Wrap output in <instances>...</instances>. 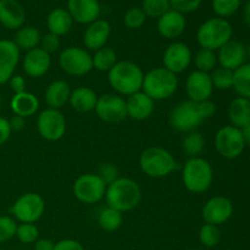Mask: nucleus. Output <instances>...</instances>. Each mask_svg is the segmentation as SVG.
Here are the masks:
<instances>
[{"mask_svg": "<svg viewBox=\"0 0 250 250\" xmlns=\"http://www.w3.org/2000/svg\"><path fill=\"white\" fill-rule=\"evenodd\" d=\"M144 72L133 61H117L116 65L107 72V82L116 94L129 97L142 90Z\"/></svg>", "mask_w": 250, "mask_h": 250, "instance_id": "nucleus-2", "label": "nucleus"}, {"mask_svg": "<svg viewBox=\"0 0 250 250\" xmlns=\"http://www.w3.org/2000/svg\"><path fill=\"white\" fill-rule=\"evenodd\" d=\"M124 214L110 207L103 208L98 214V224L105 232H115L122 226Z\"/></svg>", "mask_w": 250, "mask_h": 250, "instance_id": "nucleus-32", "label": "nucleus"}, {"mask_svg": "<svg viewBox=\"0 0 250 250\" xmlns=\"http://www.w3.org/2000/svg\"><path fill=\"white\" fill-rule=\"evenodd\" d=\"M178 84L180 81L177 75L161 66L151 68L150 71L144 73L142 90L154 102H160L170 99L177 92Z\"/></svg>", "mask_w": 250, "mask_h": 250, "instance_id": "nucleus-4", "label": "nucleus"}, {"mask_svg": "<svg viewBox=\"0 0 250 250\" xmlns=\"http://www.w3.org/2000/svg\"><path fill=\"white\" fill-rule=\"evenodd\" d=\"M54 246H55V243L51 239L39 238L34 243V250H54Z\"/></svg>", "mask_w": 250, "mask_h": 250, "instance_id": "nucleus-51", "label": "nucleus"}, {"mask_svg": "<svg viewBox=\"0 0 250 250\" xmlns=\"http://www.w3.org/2000/svg\"><path fill=\"white\" fill-rule=\"evenodd\" d=\"M193 62H194L195 70L210 73L216 68L217 55L214 50L200 48L197 51V54L193 56Z\"/></svg>", "mask_w": 250, "mask_h": 250, "instance_id": "nucleus-35", "label": "nucleus"}, {"mask_svg": "<svg viewBox=\"0 0 250 250\" xmlns=\"http://www.w3.org/2000/svg\"><path fill=\"white\" fill-rule=\"evenodd\" d=\"M203 4V0H170L171 9L181 14H192Z\"/></svg>", "mask_w": 250, "mask_h": 250, "instance_id": "nucleus-43", "label": "nucleus"}, {"mask_svg": "<svg viewBox=\"0 0 250 250\" xmlns=\"http://www.w3.org/2000/svg\"><path fill=\"white\" fill-rule=\"evenodd\" d=\"M177 166L175 156L161 146L146 148L139 156V168L144 175L151 178L167 177Z\"/></svg>", "mask_w": 250, "mask_h": 250, "instance_id": "nucleus-5", "label": "nucleus"}, {"mask_svg": "<svg viewBox=\"0 0 250 250\" xmlns=\"http://www.w3.org/2000/svg\"><path fill=\"white\" fill-rule=\"evenodd\" d=\"M229 119L232 126L243 128L250 124V100L238 97L229 106Z\"/></svg>", "mask_w": 250, "mask_h": 250, "instance_id": "nucleus-29", "label": "nucleus"}, {"mask_svg": "<svg viewBox=\"0 0 250 250\" xmlns=\"http://www.w3.org/2000/svg\"><path fill=\"white\" fill-rule=\"evenodd\" d=\"M42 33L37 27L34 26H22L19 28L15 33L14 37V43L16 44L17 48L20 51H27L32 50L34 48H38L41 44Z\"/></svg>", "mask_w": 250, "mask_h": 250, "instance_id": "nucleus-30", "label": "nucleus"}, {"mask_svg": "<svg viewBox=\"0 0 250 250\" xmlns=\"http://www.w3.org/2000/svg\"><path fill=\"white\" fill-rule=\"evenodd\" d=\"M198 109H199L200 115H202L205 121V120L214 116L215 112H216V105L210 99L204 100V102H198Z\"/></svg>", "mask_w": 250, "mask_h": 250, "instance_id": "nucleus-47", "label": "nucleus"}, {"mask_svg": "<svg viewBox=\"0 0 250 250\" xmlns=\"http://www.w3.org/2000/svg\"><path fill=\"white\" fill-rule=\"evenodd\" d=\"M203 122H204V119L198 109V103L192 102V100L178 103L168 115L170 126L181 133L197 131Z\"/></svg>", "mask_w": 250, "mask_h": 250, "instance_id": "nucleus-8", "label": "nucleus"}, {"mask_svg": "<svg viewBox=\"0 0 250 250\" xmlns=\"http://www.w3.org/2000/svg\"><path fill=\"white\" fill-rule=\"evenodd\" d=\"M233 89L239 97L250 100V63H243L234 71Z\"/></svg>", "mask_w": 250, "mask_h": 250, "instance_id": "nucleus-34", "label": "nucleus"}, {"mask_svg": "<svg viewBox=\"0 0 250 250\" xmlns=\"http://www.w3.org/2000/svg\"><path fill=\"white\" fill-rule=\"evenodd\" d=\"M233 215V204L231 200L222 195H216L208 200L202 210L205 224L220 226L229 221Z\"/></svg>", "mask_w": 250, "mask_h": 250, "instance_id": "nucleus-15", "label": "nucleus"}, {"mask_svg": "<svg viewBox=\"0 0 250 250\" xmlns=\"http://www.w3.org/2000/svg\"><path fill=\"white\" fill-rule=\"evenodd\" d=\"M242 136H243L244 142H246V146H250V124L247 125L246 127L241 128Z\"/></svg>", "mask_w": 250, "mask_h": 250, "instance_id": "nucleus-52", "label": "nucleus"}, {"mask_svg": "<svg viewBox=\"0 0 250 250\" xmlns=\"http://www.w3.org/2000/svg\"><path fill=\"white\" fill-rule=\"evenodd\" d=\"M190 250H200V249H190Z\"/></svg>", "mask_w": 250, "mask_h": 250, "instance_id": "nucleus-57", "label": "nucleus"}, {"mask_svg": "<svg viewBox=\"0 0 250 250\" xmlns=\"http://www.w3.org/2000/svg\"><path fill=\"white\" fill-rule=\"evenodd\" d=\"M11 133L12 131L11 127H10L9 120L0 116V146H2V144H5L9 141Z\"/></svg>", "mask_w": 250, "mask_h": 250, "instance_id": "nucleus-49", "label": "nucleus"}, {"mask_svg": "<svg viewBox=\"0 0 250 250\" xmlns=\"http://www.w3.org/2000/svg\"><path fill=\"white\" fill-rule=\"evenodd\" d=\"M46 28L51 34L58 37L66 36L73 27V19L65 7H55L46 16Z\"/></svg>", "mask_w": 250, "mask_h": 250, "instance_id": "nucleus-26", "label": "nucleus"}, {"mask_svg": "<svg viewBox=\"0 0 250 250\" xmlns=\"http://www.w3.org/2000/svg\"><path fill=\"white\" fill-rule=\"evenodd\" d=\"M59 66L66 75L82 77L93 70L92 55L81 46H67L59 55Z\"/></svg>", "mask_w": 250, "mask_h": 250, "instance_id": "nucleus-9", "label": "nucleus"}, {"mask_svg": "<svg viewBox=\"0 0 250 250\" xmlns=\"http://www.w3.org/2000/svg\"><path fill=\"white\" fill-rule=\"evenodd\" d=\"M104 198L107 207L125 214L138 207L142 200V189L132 178L119 177L106 186Z\"/></svg>", "mask_w": 250, "mask_h": 250, "instance_id": "nucleus-1", "label": "nucleus"}, {"mask_svg": "<svg viewBox=\"0 0 250 250\" xmlns=\"http://www.w3.org/2000/svg\"><path fill=\"white\" fill-rule=\"evenodd\" d=\"M39 106H41V103H39L38 97L28 90L14 94L10 100V107L14 115L21 116L23 119L34 116L38 112Z\"/></svg>", "mask_w": 250, "mask_h": 250, "instance_id": "nucleus-27", "label": "nucleus"}, {"mask_svg": "<svg viewBox=\"0 0 250 250\" xmlns=\"http://www.w3.org/2000/svg\"><path fill=\"white\" fill-rule=\"evenodd\" d=\"M127 117L134 121H144L153 115L155 102L149 98L143 90L129 95L126 99Z\"/></svg>", "mask_w": 250, "mask_h": 250, "instance_id": "nucleus-24", "label": "nucleus"}, {"mask_svg": "<svg viewBox=\"0 0 250 250\" xmlns=\"http://www.w3.org/2000/svg\"><path fill=\"white\" fill-rule=\"evenodd\" d=\"M67 122L61 110L46 107L39 112L37 117V131L43 139L48 142L60 141L65 136Z\"/></svg>", "mask_w": 250, "mask_h": 250, "instance_id": "nucleus-11", "label": "nucleus"}, {"mask_svg": "<svg viewBox=\"0 0 250 250\" xmlns=\"http://www.w3.org/2000/svg\"><path fill=\"white\" fill-rule=\"evenodd\" d=\"M7 83H9L10 88L14 92V94L26 92V80H24V77L22 75H16L15 73Z\"/></svg>", "mask_w": 250, "mask_h": 250, "instance_id": "nucleus-48", "label": "nucleus"}, {"mask_svg": "<svg viewBox=\"0 0 250 250\" xmlns=\"http://www.w3.org/2000/svg\"><path fill=\"white\" fill-rule=\"evenodd\" d=\"M9 124L12 132H20L26 127V119H23V117L21 116H17V115H14V116L9 120Z\"/></svg>", "mask_w": 250, "mask_h": 250, "instance_id": "nucleus-50", "label": "nucleus"}, {"mask_svg": "<svg viewBox=\"0 0 250 250\" xmlns=\"http://www.w3.org/2000/svg\"><path fill=\"white\" fill-rule=\"evenodd\" d=\"M193 61V54L189 45L183 42H173L164 50L163 67L175 75L188 70Z\"/></svg>", "mask_w": 250, "mask_h": 250, "instance_id": "nucleus-14", "label": "nucleus"}, {"mask_svg": "<svg viewBox=\"0 0 250 250\" xmlns=\"http://www.w3.org/2000/svg\"><path fill=\"white\" fill-rule=\"evenodd\" d=\"M45 211V202L38 193L29 192L20 195L10 208V214L20 224H36Z\"/></svg>", "mask_w": 250, "mask_h": 250, "instance_id": "nucleus-7", "label": "nucleus"}, {"mask_svg": "<svg viewBox=\"0 0 250 250\" xmlns=\"http://www.w3.org/2000/svg\"><path fill=\"white\" fill-rule=\"evenodd\" d=\"M182 151L188 158H197L203 153L205 148V139L203 134L198 131L186 133L181 143Z\"/></svg>", "mask_w": 250, "mask_h": 250, "instance_id": "nucleus-33", "label": "nucleus"}, {"mask_svg": "<svg viewBox=\"0 0 250 250\" xmlns=\"http://www.w3.org/2000/svg\"><path fill=\"white\" fill-rule=\"evenodd\" d=\"M221 241V231L219 226L204 224L199 229V242L207 248H214Z\"/></svg>", "mask_w": 250, "mask_h": 250, "instance_id": "nucleus-38", "label": "nucleus"}, {"mask_svg": "<svg viewBox=\"0 0 250 250\" xmlns=\"http://www.w3.org/2000/svg\"><path fill=\"white\" fill-rule=\"evenodd\" d=\"M185 88L188 100L195 103L209 100L214 93V85L210 78V73L198 70H194L188 75Z\"/></svg>", "mask_w": 250, "mask_h": 250, "instance_id": "nucleus-16", "label": "nucleus"}, {"mask_svg": "<svg viewBox=\"0 0 250 250\" xmlns=\"http://www.w3.org/2000/svg\"><path fill=\"white\" fill-rule=\"evenodd\" d=\"M21 60V51L14 41L0 39V85L5 84L15 75Z\"/></svg>", "mask_w": 250, "mask_h": 250, "instance_id": "nucleus-18", "label": "nucleus"}, {"mask_svg": "<svg viewBox=\"0 0 250 250\" xmlns=\"http://www.w3.org/2000/svg\"><path fill=\"white\" fill-rule=\"evenodd\" d=\"M54 1H63V0H54Z\"/></svg>", "mask_w": 250, "mask_h": 250, "instance_id": "nucleus-56", "label": "nucleus"}, {"mask_svg": "<svg viewBox=\"0 0 250 250\" xmlns=\"http://www.w3.org/2000/svg\"><path fill=\"white\" fill-rule=\"evenodd\" d=\"M67 11L73 22L87 26L100 19L102 6L99 0H67Z\"/></svg>", "mask_w": 250, "mask_h": 250, "instance_id": "nucleus-20", "label": "nucleus"}, {"mask_svg": "<svg viewBox=\"0 0 250 250\" xmlns=\"http://www.w3.org/2000/svg\"><path fill=\"white\" fill-rule=\"evenodd\" d=\"M247 54H249V56H250V45L248 46V49H247Z\"/></svg>", "mask_w": 250, "mask_h": 250, "instance_id": "nucleus-55", "label": "nucleus"}, {"mask_svg": "<svg viewBox=\"0 0 250 250\" xmlns=\"http://www.w3.org/2000/svg\"><path fill=\"white\" fill-rule=\"evenodd\" d=\"M146 21V16L141 7H131L124 15V24L128 29H139Z\"/></svg>", "mask_w": 250, "mask_h": 250, "instance_id": "nucleus-41", "label": "nucleus"}, {"mask_svg": "<svg viewBox=\"0 0 250 250\" xmlns=\"http://www.w3.org/2000/svg\"><path fill=\"white\" fill-rule=\"evenodd\" d=\"M242 0H211V7L217 17L227 19L239 10Z\"/></svg>", "mask_w": 250, "mask_h": 250, "instance_id": "nucleus-39", "label": "nucleus"}, {"mask_svg": "<svg viewBox=\"0 0 250 250\" xmlns=\"http://www.w3.org/2000/svg\"><path fill=\"white\" fill-rule=\"evenodd\" d=\"M233 28L226 19L211 17L203 22L197 29V43L200 48L209 50H219L222 45L232 39Z\"/></svg>", "mask_w": 250, "mask_h": 250, "instance_id": "nucleus-6", "label": "nucleus"}, {"mask_svg": "<svg viewBox=\"0 0 250 250\" xmlns=\"http://www.w3.org/2000/svg\"><path fill=\"white\" fill-rule=\"evenodd\" d=\"M71 92L72 89L65 80L53 81L49 83L44 92V100H45L46 106L50 109L61 110L70 102Z\"/></svg>", "mask_w": 250, "mask_h": 250, "instance_id": "nucleus-25", "label": "nucleus"}, {"mask_svg": "<svg viewBox=\"0 0 250 250\" xmlns=\"http://www.w3.org/2000/svg\"><path fill=\"white\" fill-rule=\"evenodd\" d=\"M26 10L17 0H0V24L11 31L24 26Z\"/></svg>", "mask_w": 250, "mask_h": 250, "instance_id": "nucleus-23", "label": "nucleus"}, {"mask_svg": "<svg viewBox=\"0 0 250 250\" xmlns=\"http://www.w3.org/2000/svg\"><path fill=\"white\" fill-rule=\"evenodd\" d=\"M215 149L225 159H237L246 149L242 131L234 126H225L215 134Z\"/></svg>", "mask_w": 250, "mask_h": 250, "instance_id": "nucleus-12", "label": "nucleus"}, {"mask_svg": "<svg viewBox=\"0 0 250 250\" xmlns=\"http://www.w3.org/2000/svg\"><path fill=\"white\" fill-rule=\"evenodd\" d=\"M1 106H2V98H1V94H0V110H1Z\"/></svg>", "mask_w": 250, "mask_h": 250, "instance_id": "nucleus-54", "label": "nucleus"}, {"mask_svg": "<svg viewBox=\"0 0 250 250\" xmlns=\"http://www.w3.org/2000/svg\"><path fill=\"white\" fill-rule=\"evenodd\" d=\"M106 186L97 173H84L76 178L72 186V192L78 202L92 205L104 199Z\"/></svg>", "mask_w": 250, "mask_h": 250, "instance_id": "nucleus-10", "label": "nucleus"}, {"mask_svg": "<svg viewBox=\"0 0 250 250\" xmlns=\"http://www.w3.org/2000/svg\"><path fill=\"white\" fill-rule=\"evenodd\" d=\"M216 55L217 63H220V67L236 71L244 63L247 49L241 42L231 39L217 50Z\"/></svg>", "mask_w": 250, "mask_h": 250, "instance_id": "nucleus-22", "label": "nucleus"}, {"mask_svg": "<svg viewBox=\"0 0 250 250\" xmlns=\"http://www.w3.org/2000/svg\"><path fill=\"white\" fill-rule=\"evenodd\" d=\"M98 97L99 95L97 94L94 89L81 85V87L72 89L68 104L71 105V107L75 111L85 114V112L94 111L95 105H97L98 102Z\"/></svg>", "mask_w": 250, "mask_h": 250, "instance_id": "nucleus-28", "label": "nucleus"}, {"mask_svg": "<svg viewBox=\"0 0 250 250\" xmlns=\"http://www.w3.org/2000/svg\"><path fill=\"white\" fill-rule=\"evenodd\" d=\"M117 61V53L110 46H103L92 55L93 68L100 72H109Z\"/></svg>", "mask_w": 250, "mask_h": 250, "instance_id": "nucleus-31", "label": "nucleus"}, {"mask_svg": "<svg viewBox=\"0 0 250 250\" xmlns=\"http://www.w3.org/2000/svg\"><path fill=\"white\" fill-rule=\"evenodd\" d=\"M243 16H244V21H246L247 23H248L250 26V0L247 1L246 6H244Z\"/></svg>", "mask_w": 250, "mask_h": 250, "instance_id": "nucleus-53", "label": "nucleus"}, {"mask_svg": "<svg viewBox=\"0 0 250 250\" xmlns=\"http://www.w3.org/2000/svg\"><path fill=\"white\" fill-rule=\"evenodd\" d=\"M17 221L10 215L0 216V243L10 241L16 236Z\"/></svg>", "mask_w": 250, "mask_h": 250, "instance_id": "nucleus-42", "label": "nucleus"}, {"mask_svg": "<svg viewBox=\"0 0 250 250\" xmlns=\"http://www.w3.org/2000/svg\"><path fill=\"white\" fill-rule=\"evenodd\" d=\"M54 250H85L82 243L72 238L61 239V241L56 242L54 246Z\"/></svg>", "mask_w": 250, "mask_h": 250, "instance_id": "nucleus-46", "label": "nucleus"}, {"mask_svg": "<svg viewBox=\"0 0 250 250\" xmlns=\"http://www.w3.org/2000/svg\"><path fill=\"white\" fill-rule=\"evenodd\" d=\"M111 36V24L104 19H98L97 21L87 24L83 32V45L88 51H97L98 49L106 46Z\"/></svg>", "mask_w": 250, "mask_h": 250, "instance_id": "nucleus-19", "label": "nucleus"}, {"mask_svg": "<svg viewBox=\"0 0 250 250\" xmlns=\"http://www.w3.org/2000/svg\"><path fill=\"white\" fill-rule=\"evenodd\" d=\"M0 250H4V249H1V248H0Z\"/></svg>", "mask_w": 250, "mask_h": 250, "instance_id": "nucleus-58", "label": "nucleus"}, {"mask_svg": "<svg viewBox=\"0 0 250 250\" xmlns=\"http://www.w3.org/2000/svg\"><path fill=\"white\" fill-rule=\"evenodd\" d=\"M95 114L106 124H119L127 119L126 99L116 93H106L98 97Z\"/></svg>", "mask_w": 250, "mask_h": 250, "instance_id": "nucleus-13", "label": "nucleus"}, {"mask_svg": "<svg viewBox=\"0 0 250 250\" xmlns=\"http://www.w3.org/2000/svg\"><path fill=\"white\" fill-rule=\"evenodd\" d=\"M233 77L234 71L227 70L224 67H216L210 73L214 89L216 88L219 90H227L233 88Z\"/></svg>", "mask_w": 250, "mask_h": 250, "instance_id": "nucleus-36", "label": "nucleus"}, {"mask_svg": "<svg viewBox=\"0 0 250 250\" xmlns=\"http://www.w3.org/2000/svg\"><path fill=\"white\" fill-rule=\"evenodd\" d=\"M186 27H187V20L185 15L172 9L159 17L158 23H156L159 34L168 41H175L180 38L185 33Z\"/></svg>", "mask_w": 250, "mask_h": 250, "instance_id": "nucleus-21", "label": "nucleus"}, {"mask_svg": "<svg viewBox=\"0 0 250 250\" xmlns=\"http://www.w3.org/2000/svg\"><path fill=\"white\" fill-rule=\"evenodd\" d=\"M141 9L146 17L158 20L171 9L170 0H143Z\"/></svg>", "mask_w": 250, "mask_h": 250, "instance_id": "nucleus-37", "label": "nucleus"}, {"mask_svg": "<svg viewBox=\"0 0 250 250\" xmlns=\"http://www.w3.org/2000/svg\"><path fill=\"white\" fill-rule=\"evenodd\" d=\"M98 176L104 181L106 185H110L111 182H114L115 180L120 177V172H119V168L111 163H104L100 165L99 170H98Z\"/></svg>", "mask_w": 250, "mask_h": 250, "instance_id": "nucleus-44", "label": "nucleus"}, {"mask_svg": "<svg viewBox=\"0 0 250 250\" xmlns=\"http://www.w3.org/2000/svg\"><path fill=\"white\" fill-rule=\"evenodd\" d=\"M51 67V55L41 46L24 53L22 59V70L27 77L41 78L49 72Z\"/></svg>", "mask_w": 250, "mask_h": 250, "instance_id": "nucleus-17", "label": "nucleus"}, {"mask_svg": "<svg viewBox=\"0 0 250 250\" xmlns=\"http://www.w3.org/2000/svg\"><path fill=\"white\" fill-rule=\"evenodd\" d=\"M15 237L23 244H34L39 239V229L36 224H19Z\"/></svg>", "mask_w": 250, "mask_h": 250, "instance_id": "nucleus-40", "label": "nucleus"}, {"mask_svg": "<svg viewBox=\"0 0 250 250\" xmlns=\"http://www.w3.org/2000/svg\"><path fill=\"white\" fill-rule=\"evenodd\" d=\"M214 181V170L207 159L188 158L182 167V182L186 189L193 194L207 192Z\"/></svg>", "mask_w": 250, "mask_h": 250, "instance_id": "nucleus-3", "label": "nucleus"}, {"mask_svg": "<svg viewBox=\"0 0 250 250\" xmlns=\"http://www.w3.org/2000/svg\"><path fill=\"white\" fill-rule=\"evenodd\" d=\"M61 45V42H60V37L55 36V34H51V33H46L44 36H42L41 39V46L44 51H46L48 54H54L60 49Z\"/></svg>", "mask_w": 250, "mask_h": 250, "instance_id": "nucleus-45", "label": "nucleus"}]
</instances>
